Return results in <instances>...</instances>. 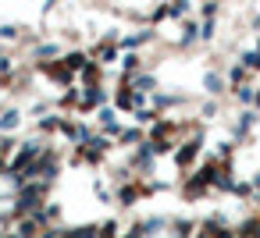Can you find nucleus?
<instances>
[{"label": "nucleus", "mask_w": 260, "mask_h": 238, "mask_svg": "<svg viewBox=\"0 0 260 238\" xmlns=\"http://www.w3.org/2000/svg\"><path fill=\"white\" fill-rule=\"evenodd\" d=\"M89 61H93V57H89V50H68V54H61V64H64L75 78H79V71H82Z\"/></svg>", "instance_id": "obj_9"}, {"label": "nucleus", "mask_w": 260, "mask_h": 238, "mask_svg": "<svg viewBox=\"0 0 260 238\" xmlns=\"http://www.w3.org/2000/svg\"><path fill=\"white\" fill-rule=\"evenodd\" d=\"M168 227H171V231H168L171 238H192L200 224H196V220H189V217H175V220H168Z\"/></svg>", "instance_id": "obj_11"}, {"label": "nucleus", "mask_w": 260, "mask_h": 238, "mask_svg": "<svg viewBox=\"0 0 260 238\" xmlns=\"http://www.w3.org/2000/svg\"><path fill=\"white\" fill-rule=\"evenodd\" d=\"M200 146H203V135H192V139H185L182 146H175V153H171L175 167L189 174V171H192V164L200 160Z\"/></svg>", "instance_id": "obj_3"}, {"label": "nucleus", "mask_w": 260, "mask_h": 238, "mask_svg": "<svg viewBox=\"0 0 260 238\" xmlns=\"http://www.w3.org/2000/svg\"><path fill=\"white\" fill-rule=\"evenodd\" d=\"M114 199H118V206H121V210H132V206L143 199V185H139V181L121 185V188H114Z\"/></svg>", "instance_id": "obj_7"}, {"label": "nucleus", "mask_w": 260, "mask_h": 238, "mask_svg": "<svg viewBox=\"0 0 260 238\" xmlns=\"http://www.w3.org/2000/svg\"><path fill=\"white\" fill-rule=\"evenodd\" d=\"M0 39H4V43H18L22 39V25H0Z\"/></svg>", "instance_id": "obj_16"}, {"label": "nucleus", "mask_w": 260, "mask_h": 238, "mask_svg": "<svg viewBox=\"0 0 260 238\" xmlns=\"http://www.w3.org/2000/svg\"><path fill=\"white\" fill-rule=\"evenodd\" d=\"M143 139H146V132L132 125V128H121V135L114 139V146H125V149H136V146H139Z\"/></svg>", "instance_id": "obj_12"}, {"label": "nucleus", "mask_w": 260, "mask_h": 238, "mask_svg": "<svg viewBox=\"0 0 260 238\" xmlns=\"http://www.w3.org/2000/svg\"><path fill=\"white\" fill-rule=\"evenodd\" d=\"M47 195H50V185H43V181H25V185L15 192V199H11L15 220L32 217L36 210H43V206H47Z\"/></svg>", "instance_id": "obj_1"}, {"label": "nucleus", "mask_w": 260, "mask_h": 238, "mask_svg": "<svg viewBox=\"0 0 260 238\" xmlns=\"http://www.w3.org/2000/svg\"><path fill=\"white\" fill-rule=\"evenodd\" d=\"M175 132H178V125H175V121L157 117V121L146 128V142H171V139H175Z\"/></svg>", "instance_id": "obj_6"}, {"label": "nucleus", "mask_w": 260, "mask_h": 238, "mask_svg": "<svg viewBox=\"0 0 260 238\" xmlns=\"http://www.w3.org/2000/svg\"><path fill=\"white\" fill-rule=\"evenodd\" d=\"M192 238H217V234H210V231H196Z\"/></svg>", "instance_id": "obj_21"}, {"label": "nucleus", "mask_w": 260, "mask_h": 238, "mask_svg": "<svg viewBox=\"0 0 260 238\" xmlns=\"http://www.w3.org/2000/svg\"><path fill=\"white\" fill-rule=\"evenodd\" d=\"M61 178V153H57V146L50 142V149L36 160V181H43V185H50L54 188V181Z\"/></svg>", "instance_id": "obj_2"}, {"label": "nucleus", "mask_w": 260, "mask_h": 238, "mask_svg": "<svg viewBox=\"0 0 260 238\" xmlns=\"http://www.w3.org/2000/svg\"><path fill=\"white\" fill-rule=\"evenodd\" d=\"M32 68H36V71H43V75H47V78H50L54 86L75 89V75H72V71H68V68H64L61 61H47V64H32Z\"/></svg>", "instance_id": "obj_4"}, {"label": "nucleus", "mask_w": 260, "mask_h": 238, "mask_svg": "<svg viewBox=\"0 0 260 238\" xmlns=\"http://www.w3.org/2000/svg\"><path fill=\"white\" fill-rule=\"evenodd\" d=\"M214 36V22H200V39H210Z\"/></svg>", "instance_id": "obj_20"}, {"label": "nucleus", "mask_w": 260, "mask_h": 238, "mask_svg": "<svg viewBox=\"0 0 260 238\" xmlns=\"http://www.w3.org/2000/svg\"><path fill=\"white\" fill-rule=\"evenodd\" d=\"M96 199L100 203H114V192L107 188V181H96Z\"/></svg>", "instance_id": "obj_19"}, {"label": "nucleus", "mask_w": 260, "mask_h": 238, "mask_svg": "<svg viewBox=\"0 0 260 238\" xmlns=\"http://www.w3.org/2000/svg\"><path fill=\"white\" fill-rule=\"evenodd\" d=\"M121 86H128V89L139 93V96H153V93H157V75H153L150 68H143V71H136L132 78H125Z\"/></svg>", "instance_id": "obj_5"}, {"label": "nucleus", "mask_w": 260, "mask_h": 238, "mask_svg": "<svg viewBox=\"0 0 260 238\" xmlns=\"http://www.w3.org/2000/svg\"><path fill=\"white\" fill-rule=\"evenodd\" d=\"M22 121H25V114H22L18 107L0 110V135H15V132L22 128Z\"/></svg>", "instance_id": "obj_8"}, {"label": "nucleus", "mask_w": 260, "mask_h": 238, "mask_svg": "<svg viewBox=\"0 0 260 238\" xmlns=\"http://www.w3.org/2000/svg\"><path fill=\"white\" fill-rule=\"evenodd\" d=\"M189 15V4L185 0H178V4H168V18H185Z\"/></svg>", "instance_id": "obj_17"}, {"label": "nucleus", "mask_w": 260, "mask_h": 238, "mask_svg": "<svg viewBox=\"0 0 260 238\" xmlns=\"http://www.w3.org/2000/svg\"><path fill=\"white\" fill-rule=\"evenodd\" d=\"M107 181H111L114 188H121V185L136 181V174H132V167H128V164H118V167H111V171H107Z\"/></svg>", "instance_id": "obj_13"}, {"label": "nucleus", "mask_w": 260, "mask_h": 238, "mask_svg": "<svg viewBox=\"0 0 260 238\" xmlns=\"http://www.w3.org/2000/svg\"><path fill=\"white\" fill-rule=\"evenodd\" d=\"M8 86H11V82H8V78H0V93H4V89H8Z\"/></svg>", "instance_id": "obj_22"}, {"label": "nucleus", "mask_w": 260, "mask_h": 238, "mask_svg": "<svg viewBox=\"0 0 260 238\" xmlns=\"http://www.w3.org/2000/svg\"><path fill=\"white\" fill-rule=\"evenodd\" d=\"M136 71H143V54H121V61H118V75H121V82L132 78Z\"/></svg>", "instance_id": "obj_10"}, {"label": "nucleus", "mask_w": 260, "mask_h": 238, "mask_svg": "<svg viewBox=\"0 0 260 238\" xmlns=\"http://www.w3.org/2000/svg\"><path fill=\"white\" fill-rule=\"evenodd\" d=\"M203 82H207V93H221V89H224V78H221V75H214V71H210Z\"/></svg>", "instance_id": "obj_18"}, {"label": "nucleus", "mask_w": 260, "mask_h": 238, "mask_svg": "<svg viewBox=\"0 0 260 238\" xmlns=\"http://www.w3.org/2000/svg\"><path fill=\"white\" fill-rule=\"evenodd\" d=\"M61 121H64V114H57V110H50L47 117H40L36 125H40V135L47 139V135H54V132H61Z\"/></svg>", "instance_id": "obj_14"}, {"label": "nucleus", "mask_w": 260, "mask_h": 238, "mask_svg": "<svg viewBox=\"0 0 260 238\" xmlns=\"http://www.w3.org/2000/svg\"><path fill=\"white\" fill-rule=\"evenodd\" d=\"M96 238H121V224L111 217V220H100V234Z\"/></svg>", "instance_id": "obj_15"}]
</instances>
